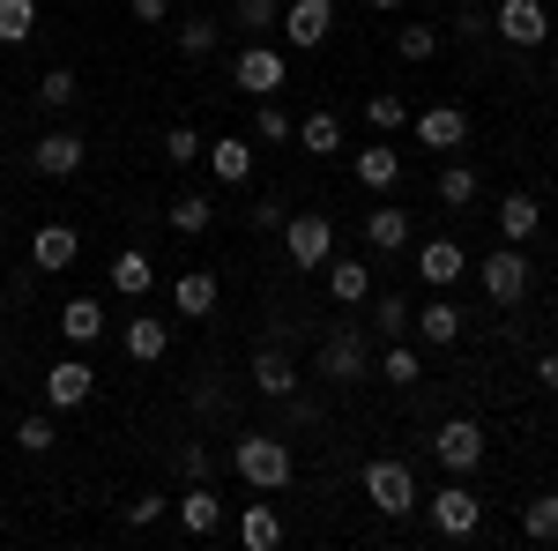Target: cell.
Here are the masks:
<instances>
[{
  "label": "cell",
  "instance_id": "cell-1",
  "mask_svg": "<svg viewBox=\"0 0 558 551\" xmlns=\"http://www.w3.org/2000/svg\"><path fill=\"white\" fill-rule=\"evenodd\" d=\"M231 469H239L254 492H283V484L299 477V455H291V440H276V432H239V440H231Z\"/></svg>",
  "mask_w": 558,
  "mask_h": 551
},
{
  "label": "cell",
  "instance_id": "cell-2",
  "mask_svg": "<svg viewBox=\"0 0 558 551\" xmlns=\"http://www.w3.org/2000/svg\"><path fill=\"white\" fill-rule=\"evenodd\" d=\"M357 492H365V507L373 514H410L417 507V477H410V463H395V455H380V463H365V477H357Z\"/></svg>",
  "mask_w": 558,
  "mask_h": 551
},
{
  "label": "cell",
  "instance_id": "cell-3",
  "mask_svg": "<svg viewBox=\"0 0 558 551\" xmlns=\"http://www.w3.org/2000/svg\"><path fill=\"white\" fill-rule=\"evenodd\" d=\"M492 31L514 45V52H536V45H551V8L544 0H499Z\"/></svg>",
  "mask_w": 558,
  "mask_h": 551
},
{
  "label": "cell",
  "instance_id": "cell-4",
  "mask_svg": "<svg viewBox=\"0 0 558 551\" xmlns=\"http://www.w3.org/2000/svg\"><path fill=\"white\" fill-rule=\"evenodd\" d=\"M425 507H432V529H439V537H476V529H484V500H476L462 477H454V484H439Z\"/></svg>",
  "mask_w": 558,
  "mask_h": 551
},
{
  "label": "cell",
  "instance_id": "cell-5",
  "mask_svg": "<svg viewBox=\"0 0 558 551\" xmlns=\"http://www.w3.org/2000/svg\"><path fill=\"white\" fill-rule=\"evenodd\" d=\"M283 254L299 261V268H328V254H336V224L313 216V209L283 216Z\"/></svg>",
  "mask_w": 558,
  "mask_h": 551
},
{
  "label": "cell",
  "instance_id": "cell-6",
  "mask_svg": "<svg viewBox=\"0 0 558 551\" xmlns=\"http://www.w3.org/2000/svg\"><path fill=\"white\" fill-rule=\"evenodd\" d=\"M476 284H484V298H492V306H514V298L529 291V254H521L514 239H507L499 254L476 261Z\"/></svg>",
  "mask_w": 558,
  "mask_h": 551
},
{
  "label": "cell",
  "instance_id": "cell-7",
  "mask_svg": "<svg viewBox=\"0 0 558 551\" xmlns=\"http://www.w3.org/2000/svg\"><path fill=\"white\" fill-rule=\"evenodd\" d=\"M276 31H283V45H299V52L328 45V31H336V0H291V8L276 15Z\"/></svg>",
  "mask_w": 558,
  "mask_h": 551
},
{
  "label": "cell",
  "instance_id": "cell-8",
  "mask_svg": "<svg viewBox=\"0 0 558 551\" xmlns=\"http://www.w3.org/2000/svg\"><path fill=\"white\" fill-rule=\"evenodd\" d=\"M283 75H291V60H283V52H276V45H246V52H239V68H231V83L246 89V97H276V89H283Z\"/></svg>",
  "mask_w": 558,
  "mask_h": 551
},
{
  "label": "cell",
  "instance_id": "cell-9",
  "mask_svg": "<svg viewBox=\"0 0 558 551\" xmlns=\"http://www.w3.org/2000/svg\"><path fill=\"white\" fill-rule=\"evenodd\" d=\"M432 455L454 469V477H470V469L484 463V424L476 418H447L439 432H432Z\"/></svg>",
  "mask_w": 558,
  "mask_h": 551
},
{
  "label": "cell",
  "instance_id": "cell-10",
  "mask_svg": "<svg viewBox=\"0 0 558 551\" xmlns=\"http://www.w3.org/2000/svg\"><path fill=\"white\" fill-rule=\"evenodd\" d=\"M89 395H97L89 358H52V373H45V410H83Z\"/></svg>",
  "mask_w": 558,
  "mask_h": 551
},
{
  "label": "cell",
  "instance_id": "cell-11",
  "mask_svg": "<svg viewBox=\"0 0 558 551\" xmlns=\"http://www.w3.org/2000/svg\"><path fill=\"white\" fill-rule=\"evenodd\" d=\"M83 157H89V142H83V134H68V128H52V134L31 142V171H45V179H75Z\"/></svg>",
  "mask_w": 558,
  "mask_h": 551
},
{
  "label": "cell",
  "instance_id": "cell-12",
  "mask_svg": "<svg viewBox=\"0 0 558 551\" xmlns=\"http://www.w3.org/2000/svg\"><path fill=\"white\" fill-rule=\"evenodd\" d=\"M365 366H373V350H365V336H357V321L320 343V381H365Z\"/></svg>",
  "mask_w": 558,
  "mask_h": 551
},
{
  "label": "cell",
  "instance_id": "cell-13",
  "mask_svg": "<svg viewBox=\"0 0 558 551\" xmlns=\"http://www.w3.org/2000/svg\"><path fill=\"white\" fill-rule=\"evenodd\" d=\"M462 142H470V112H462V105H432V112H417V149L454 157Z\"/></svg>",
  "mask_w": 558,
  "mask_h": 551
},
{
  "label": "cell",
  "instance_id": "cell-14",
  "mask_svg": "<svg viewBox=\"0 0 558 551\" xmlns=\"http://www.w3.org/2000/svg\"><path fill=\"white\" fill-rule=\"evenodd\" d=\"M31 261H38L45 276H68V268L83 261V239H75V224H38V239H31Z\"/></svg>",
  "mask_w": 558,
  "mask_h": 551
},
{
  "label": "cell",
  "instance_id": "cell-15",
  "mask_svg": "<svg viewBox=\"0 0 558 551\" xmlns=\"http://www.w3.org/2000/svg\"><path fill=\"white\" fill-rule=\"evenodd\" d=\"M202 157H209L216 187H246V179H254V142H246V134H216Z\"/></svg>",
  "mask_w": 558,
  "mask_h": 551
},
{
  "label": "cell",
  "instance_id": "cell-16",
  "mask_svg": "<svg viewBox=\"0 0 558 551\" xmlns=\"http://www.w3.org/2000/svg\"><path fill=\"white\" fill-rule=\"evenodd\" d=\"M179 529H186V537H216V529H223V500L209 492V477L179 492Z\"/></svg>",
  "mask_w": 558,
  "mask_h": 551
},
{
  "label": "cell",
  "instance_id": "cell-17",
  "mask_svg": "<svg viewBox=\"0 0 558 551\" xmlns=\"http://www.w3.org/2000/svg\"><path fill=\"white\" fill-rule=\"evenodd\" d=\"M462 268H470V254H462L454 239H425V247H417V276H425L432 291H447V284H462Z\"/></svg>",
  "mask_w": 558,
  "mask_h": 551
},
{
  "label": "cell",
  "instance_id": "cell-18",
  "mask_svg": "<svg viewBox=\"0 0 558 551\" xmlns=\"http://www.w3.org/2000/svg\"><path fill=\"white\" fill-rule=\"evenodd\" d=\"M462 321H470V313H462L454 298H425L410 328H417V336H425V343H462Z\"/></svg>",
  "mask_w": 558,
  "mask_h": 551
},
{
  "label": "cell",
  "instance_id": "cell-19",
  "mask_svg": "<svg viewBox=\"0 0 558 551\" xmlns=\"http://www.w3.org/2000/svg\"><path fill=\"white\" fill-rule=\"evenodd\" d=\"M254 387L268 395V403H283V395L299 387V366H291V358H283L276 343H260V350H254Z\"/></svg>",
  "mask_w": 558,
  "mask_h": 551
},
{
  "label": "cell",
  "instance_id": "cell-20",
  "mask_svg": "<svg viewBox=\"0 0 558 551\" xmlns=\"http://www.w3.org/2000/svg\"><path fill=\"white\" fill-rule=\"evenodd\" d=\"M365 247H373V254H402V247H410V209L380 202V209L365 216Z\"/></svg>",
  "mask_w": 558,
  "mask_h": 551
},
{
  "label": "cell",
  "instance_id": "cell-21",
  "mask_svg": "<svg viewBox=\"0 0 558 551\" xmlns=\"http://www.w3.org/2000/svg\"><path fill=\"white\" fill-rule=\"evenodd\" d=\"M395 179H402V149H395V142H365V149H357V187L387 194Z\"/></svg>",
  "mask_w": 558,
  "mask_h": 551
},
{
  "label": "cell",
  "instance_id": "cell-22",
  "mask_svg": "<svg viewBox=\"0 0 558 551\" xmlns=\"http://www.w3.org/2000/svg\"><path fill=\"white\" fill-rule=\"evenodd\" d=\"M328 298H336V306H365V298H373V261H336L328 254Z\"/></svg>",
  "mask_w": 558,
  "mask_h": 551
},
{
  "label": "cell",
  "instance_id": "cell-23",
  "mask_svg": "<svg viewBox=\"0 0 558 551\" xmlns=\"http://www.w3.org/2000/svg\"><path fill=\"white\" fill-rule=\"evenodd\" d=\"M216 298H223V291H216V276H209V268H186V276L172 284V306L186 313V321H209V313H216Z\"/></svg>",
  "mask_w": 558,
  "mask_h": 551
},
{
  "label": "cell",
  "instance_id": "cell-24",
  "mask_svg": "<svg viewBox=\"0 0 558 551\" xmlns=\"http://www.w3.org/2000/svg\"><path fill=\"white\" fill-rule=\"evenodd\" d=\"M536 224H544V202H536V194H499V231H507L514 247L536 239Z\"/></svg>",
  "mask_w": 558,
  "mask_h": 551
},
{
  "label": "cell",
  "instance_id": "cell-25",
  "mask_svg": "<svg viewBox=\"0 0 558 551\" xmlns=\"http://www.w3.org/2000/svg\"><path fill=\"white\" fill-rule=\"evenodd\" d=\"M239 544H246V551H276V544H283V514L268 507V500H254V507L239 514Z\"/></svg>",
  "mask_w": 558,
  "mask_h": 551
},
{
  "label": "cell",
  "instance_id": "cell-26",
  "mask_svg": "<svg viewBox=\"0 0 558 551\" xmlns=\"http://www.w3.org/2000/svg\"><path fill=\"white\" fill-rule=\"evenodd\" d=\"M112 291H120V298H149V291H157V268H149V254H142V247L112 254Z\"/></svg>",
  "mask_w": 558,
  "mask_h": 551
},
{
  "label": "cell",
  "instance_id": "cell-27",
  "mask_svg": "<svg viewBox=\"0 0 558 551\" xmlns=\"http://www.w3.org/2000/svg\"><path fill=\"white\" fill-rule=\"evenodd\" d=\"M105 328H112V321H105L97 298H68V306H60V336H68V343H97Z\"/></svg>",
  "mask_w": 558,
  "mask_h": 551
},
{
  "label": "cell",
  "instance_id": "cell-28",
  "mask_svg": "<svg viewBox=\"0 0 558 551\" xmlns=\"http://www.w3.org/2000/svg\"><path fill=\"white\" fill-rule=\"evenodd\" d=\"M291 134H299L305 157H336V149H343V120H336V112H305Z\"/></svg>",
  "mask_w": 558,
  "mask_h": 551
},
{
  "label": "cell",
  "instance_id": "cell-29",
  "mask_svg": "<svg viewBox=\"0 0 558 551\" xmlns=\"http://www.w3.org/2000/svg\"><path fill=\"white\" fill-rule=\"evenodd\" d=\"M172 350V321H128V358L134 366H157Z\"/></svg>",
  "mask_w": 558,
  "mask_h": 551
},
{
  "label": "cell",
  "instance_id": "cell-30",
  "mask_svg": "<svg viewBox=\"0 0 558 551\" xmlns=\"http://www.w3.org/2000/svg\"><path fill=\"white\" fill-rule=\"evenodd\" d=\"M165 224H172L179 239H202V231L216 224V202H209V194H179L172 209H165Z\"/></svg>",
  "mask_w": 558,
  "mask_h": 551
},
{
  "label": "cell",
  "instance_id": "cell-31",
  "mask_svg": "<svg viewBox=\"0 0 558 551\" xmlns=\"http://www.w3.org/2000/svg\"><path fill=\"white\" fill-rule=\"evenodd\" d=\"M216 38H223V15H179V52L186 60H209Z\"/></svg>",
  "mask_w": 558,
  "mask_h": 551
},
{
  "label": "cell",
  "instance_id": "cell-32",
  "mask_svg": "<svg viewBox=\"0 0 558 551\" xmlns=\"http://www.w3.org/2000/svg\"><path fill=\"white\" fill-rule=\"evenodd\" d=\"M521 537H529V544H558V492H536V500L521 507Z\"/></svg>",
  "mask_w": 558,
  "mask_h": 551
},
{
  "label": "cell",
  "instance_id": "cell-33",
  "mask_svg": "<svg viewBox=\"0 0 558 551\" xmlns=\"http://www.w3.org/2000/svg\"><path fill=\"white\" fill-rule=\"evenodd\" d=\"M365 306H373V328H380L387 343L410 336V298H402V291H380V298H365Z\"/></svg>",
  "mask_w": 558,
  "mask_h": 551
},
{
  "label": "cell",
  "instance_id": "cell-34",
  "mask_svg": "<svg viewBox=\"0 0 558 551\" xmlns=\"http://www.w3.org/2000/svg\"><path fill=\"white\" fill-rule=\"evenodd\" d=\"M15 447H23V455H52V447H60V424H52V410H31V418L15 424Z\"/></svg>",
  "mask_w": 558,
  "mask_h": 551
},
{
  "label": "cell",
  "instance_id": "cell-35",
  "mask_svg": "<svg viewBox=\"0 0 558 551\" xmlns=\"http://www.w3.org/2000/svg\"><path fill=\"white\" fill-rule=\"evenodd\" d=\"M38 31V0H0V45H31Z\"/></svg>",
  "mask_w": 558,
  "mask_h": 551
},
{
  "label": "cell",
  "instance_id": "cell-36",
  "mask_svg": "<svg viewBox=\"0 0 558 551\" xmlns=\"http://www.w3.org/2000/svg\"><path fill=\"white\" fill-rule=\"evenodd\" d=\"M75 89H83V83H75V68H45V75H38V105H45V112H68Z\"/></svg>",
  "mask_w": 558,
  "mask_h": 551
},
{
  "label": "cell",
  "instance_id": "cell-37",
  "mask_svg": "<svg viewBox=\"0 0 558 551\" xmlns=\"http://www.w3.org/2000/svg\"><path fill=\"white\" fill-rule=\"evenodd\" d=\"M380 381H395V387H417V381H425V373H417V350H410V343H387Z\"/></svg>",
  "mask_w": 558,
  "mask_h": 551
},
{
  "label": "cell",
  "instance_id": "cell-38",
  "mask_svg": "<svg viewBox=\"0 0 558 551\" xmlns=\"http://www.w3.org/2000/svg\"><path fill=\"white\" fill-rule=\"evenodd\" d=\"M439 202H447V209H470V202H476V171L470 165H447V171H439Z\"/></svg>",
  "mask_w": 558,
  "mask_h": 551
},
{
  "label": "cell",
  "instance_id": "cell-39",
  "mask_svg": "<svg viewBox=\"0 0 558 551\" xmlns=\"http://www.w3.org/2000/svg\"><path fill=\"white\" fill-rule=\"evenodd\" d=\"M395 52H402V60H432V52H439V31H432V23H402V31H395Z\"/></svg>",
  "mask_w": 558,
  "mask_h": 551
},
{
  "label": "cell",
  "instance_id": "cell-40",
  "mask_svg": "<svg viewBox=\"0 0 558 551\" xmlns=\"http://www.w3.org/2000/svg\"><path fill=\"white\" fill-rule=\"evenodd\" d=\"M365 120H373V128H380V134H395V128H410V105H402L395 89H380V97L365 105Z\"/></svg>",
  "mask_w": 558,
  "mask_h": 551
},
{
  "label": "cell",
  "instance_id": "cell-41",
  "mask_svg": "<svg viewBox=\"0 0 558 551\" xmlns=\"http://www.w3.org/2000/svg\"><path fill=\"white\" fill-rule=\"evenodd\" d=\"M254 142H291V112H283L276 97H260V112H254Z\"/></svg>",
  "mask_w": 558,
  "mask_h": 551
},
{
  "label": "cell",
  "instance_id": "cell-42",
  "mask_svg": "<svg viewBox=\"0 0 558 551\" xmlns=\"http://www.w3.org/2000/svg\"><path fill=\"white\" fill-rule=\"evenodd\" d=\"M202 149H209V134H194V128L165 134V157H172V165H202Z\"/></svg>",
  "mask_w": 558,
  "mask_h": 551
},
{
  "label": "cell",
  "instance_id": "cell-43",
  "mask_svg": "<svg viewBox=\"0 0 558 551\" xmlns=\"http://www.w3.org/2000/svg\"><path fill=\"white\" fill-rule=\"evenodd\" d=\"M276 15H283V0H239V31H276Z\"/></svg>",
  "mask_w": 558,
  "mask_h": 551
},
{
  "label": "cell",
  "instance_id": "cell-44",
  "mask_svg": "<svg viewBox=\"0 0 558 551\" xmlns=\"http://www.w3.org/2000/svg\"><path fill=\"white\" fill-rule=\"evenodd\" d=\"M172 469H179V477H186V484H202V477H209V447H202V440H179Z\"/></svg>",
  "mask_w": 558,
  "mask_h": 551
},
{
  "label": "cell",
  "instance_id": "cell-45",
  "mask_svg": "<svg viewBox=\"0 0 558 551\" xmlns=\"http://www.w3.org/2000/svg\"><path fill=\"white\" fill-rule=\"evenodd\" d=\"M165 507H172L165 492H134V500H128V529H149V522H157Z\"/></svg>",
  "mask_w": 558,
  "mask_h": 551
},
{
  "label": "cell",
  "instance_id": "cell-46",
  "mask_svg": "<svg viewBox=\"0 0 558 551\" xmlns=\"http://www.w3.org/2000/svg\"><path fill=\"white\" fill-rule=\"evenodd\" d=\"M134 23H172V0H128Z\"/></svg>",
  "mask_w": 558,
  "mask_h": 551
},
{
  "label": "cell",
  "instance_id": "cell-47",
  "mask_svg": "<svg viewBox=\"0 0 558 551\" xmlns=\"http://www.w3.org/2000/svg\"><path fill=\"white\" fill-rule=\"evenodd\" d=\"M283 216H291L283 202H254V231H283Z\"/></svg>",
  "mask_w": 558,
  "mask_h": 551
},
{
  "label": "cell",
  "instance_id": "cell-48",
  "mask_svg": "<svg viewBox=\"0 0 558 551\" xmlns=\"http://www.w3.org/2000/svg\"><path fill=\"white\" fill-rule=\"evenodd\" d=\"M484 31H492L484 15H454V38H462V45H484Z\"/></svg>",
  "mask_w": 558,
  "mask_h": 551
},
{
  "label": "cell",
  "instance_id": "cell-49",
  "mask_svg": "<svg viewBox=\"0 0 558 551\" xmlns=\"http://www.w3.org/2000/svg\"><path fill=\"white\" fill-rule=\"evenodd\" d=\"M536 387H558V350H536Z\"/></svg>",
  "mask_w": 558,
  "mask_h": 551
},
{
  "label": "cell",
  "instance_id": "cell-50",
  "mask_svg": "<svg viewBox=\"0 0 558 551\" xmlns=\"http://www.w3.org/2000/svg\"><path fill=\"white\" fill-rule=\"evenodd\" d=\"M551 83H558V45H551Z\"/></svg>",
  "mask_w": 558,
  "mask_h": 551
},
{
  "label": "cell",
  "instance_id": "cell-51",
  "mask_svg": "<svg viewBox=\"0 0 558 551\" xmlns=\"http://www.w3.org/2000/svg\"><path fill=\"white\" fill-rule=\"evenodd\" d=\"M373 8H402V0H373Z\"/></svg>",
  "mask_w": 558,
  "mask_h": 551
},
{
  "label": "cell",
  "instance_id": "cell-52",
  "mask_svg": "<svg viewBox=\"0 0 558 551\" xmlns=\"http://www.w3.org/2000/svg\"><path fill=\"white\" fill-rule=\"evenodd\" d=\"M551 328H558V306H551Z\"/></svg>",
  "mask_w": 558,
  "mask_h": 551
}]
</instances>
